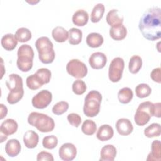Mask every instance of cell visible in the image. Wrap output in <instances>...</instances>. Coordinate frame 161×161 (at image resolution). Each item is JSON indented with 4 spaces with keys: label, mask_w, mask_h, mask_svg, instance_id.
<instances>
[{
    "label": "cell",
    "mask_w": 161,
    "mask_h": 161,
    "mask_svg": "<svg viewBox=\"0 0 161 161\" xmlns=\"http://www.w3.org/2000/svg\"><path fill=\"white\" fill-rule=\"evenodd\" d=\"M35 47L38 52L40 60L45 64L53 62L55 57L53 44L47 36H41L35 42Z\"/></svg>",
    "instance_id": "3957f363"
},
{
    "label": "cell",
    "mask_w": 161,
    "mask_h": 161,
    "mask_svg": "<svg viewBox=\"0 0 161 161\" xmlns=\"http://www.w3.org/2000/svg\"><path fill=\"white\" fill-rule=\"evenodd\" d=\"M104 42V38L103 36L96 32H92L89 34L86 37V43L91 48H97L102 45Z\"/></svg>",
    "instance_id": "cb8c5ba5"
},
{
    "label": "cell",
    "mask_w": 161,
    "mask_h": 161,
    "mask_svg": "<svg viewBox=\"0 0 161 161\" xmlns=\"http://www.w3.org/2000/svg\"><path fill=\"white\" fill-rule=\"evenodd\" d=\"M125 67V62L121 57L114 58L109 65L108 70V77L113 82H119Z\"/></svg>",
    "instance_id": "9c48e42d"
},
{
    "label": "cell",
    "mask_w": 161,
    "mask_h": 161,
    "mask_svg": "<svg viewBox=\"0 0 161 161\" xmlns=\"http://www.w3.org/2000/svg\"><path fill=\"white\" fill-rule=\"evenodd\" d=\"M69 108V104L67 101H61L57 103L52 108V112L56 115H61L65 113Z\"/></svg>",
    "instance_id": "8d00e7d4"
},
{
    "label": "cell",
    "mask_w": 161,
    "mask_h": 161,
    "mask_svg": "<svg viewBox=\"0 0 161 161\" xmlns=\"http://www.w3.org/2000/svg\"><path fill=\"white\" fill-rule=\"evenodd\" d=\"M160 103H153V116L160 118Z\"/></svg>",
    "instance_id": "b9f144b4"
},
{
    "label": "cell",
    "mask_w": 161,
    "mask_h": 161,
    "mask_svg": "<svg viewBox=\"0 0 161 161\" xmlns=\"http://www.w3.org/2000/svg\"><path fill=\"white\" fill-rule=\"evenodd\" d=\"M67 120L69 123L73 126L77 128L80 123H81V117L79 114L75 113H70L67 115Z\"/></svg>",
    "instance_id": "f35d334b"
},
{
    "label": "cell",
    "mask_w": 161,
    "mask_h": 161,
    "mask_svg": "<svg viewBox=\"0 0 161 161\" xmlns=\"http://www.w3.org/2000/svg\"><path fill=\"white\" fill-rule=\"evenodd\" d=\"M106 20L107 23L109 26H113L123 24V16L119 14V11L118 9H113L108 13Z\"/></svg>",
    "instance_id": "7402d4cb"
},
{
    "label": "cell",
    "mask_w": 161,
    "mask_h": 161,
    "mask_svg": "<svg viewBox=\"0 0 161 161\" xmlns=\"http://www.w3.org/2000/svg\"><path fill=\"white\" fill-rule=\"evenodd\" d=\"M38 2H39V1H28V3L31 4H36V3H38Z\"/></svg>",
    "instance_id": "ee69618b"
},
{
    "label": "cell",
    "mask_w": 161,
    "mask_h": 161,
    "mask_svg": "<svg viewBox=\"0 0 161 161\" xmlns=\"http://www.w3.org/2000/svg\"><path fill=\"white\" fill-rule=\"evenodd\" d=\"M117 153L116 147L111 144L106 145L102 147L100 152L101 161H113Z\"/></svg>",
    "instance_id": "9a60e30c"
},
{
    "label": "cell",
    "mask_w": 161,
    "mask_h": 161,
    "mask_svg": "<svg viewBox=\"0 0 161 161\" xmlns=\"http://www.w3.org/2000/svg\"><path fill=\"white\" fill-rule=\"evenodd\" d=\"M69 42L70 44L75 45L79 44L82 38V32L80 29L72 28L69 30Z\"/></svg>",
    "instance_id": "83f0119b"
},
{
    "label": "cell",
    "mask_w": 161,
    "mask_h": 161,
    "mask_svg": "<svg viewBox=\"0 0 161 161\" xmlns=\"http://www.w3.org/2000/svg\"><path fill=\"white\" fill-rule=\"evenodd\" d=\"M1 44L6 50L11 51L17 46L18 40L14 35L12 33H7L3 35L1 38Z\"/></svg>",
    "instance_id": "44dd1931"
},
{
    "label": "cell",
    "mask_w": 161,
    "mask_h": 161,
    "mask_svg": "<svg viewBox=\"0 0 161 161\" xmlns=\"http://www.w3.org/2000/svg\"><path fill=\"white\" fill-rule=\"evenodd\" d=\"M106 55L103 52H94L92 53L89 58V64L94 69L98 70L103 69L106 65Z\"/></svg>",
    "instance_id": "7c38bea8"
},
{
    "label": "cell",
    "mask_w": 161,
    "mask_h": 161,
    "mask_svg": "<svg viewBox=\"0 0 161 161\" xmlns=\"http://www.w3.org/2000/svg\"><path fill=\"white\" fill-rule=\"evenodd\" d=\"M150 77L151 79L157 83H160L161 82V79H160V68L157 67L152 70L150 72Z\"/></svg>",
    "instance_id": "60d3db41"
},
{
    "label": "cell",
    "mask_w": 161,
    "mask_h": 161,
    "mask_svg": "<svg viewBox=\"0 0 161 161\" xmlns=\"http://www.w3.org/2000/svg\"><path fill=\"white\" fill-rule=\"evenodd\" d=\"M39 141V136L37 133L33 130H28L23 135V142L28 148H35Z\"/></svg>",
    "instance_id": "e0dca14e"
},
{
    "label": "cell",
    "mask_w": 161,
    "mask_h": 161,
    "mask_svg": "<svg viewBox=\"0 0 161 161\" xmlns=\"http://www.w3.org/2000/svg\"><path fill=\"white\" fill-rule=\"evenodd\" d=\"M21 144L17 139L9 140L5 145V152L6 154L11 157H14L19 155L21 151Z\"/></svg>",
    "instance_id": "2e32d148"
},
{
    "label": "cell",
    "mask_w": 161,
    "mask_h": 161,
    "mask_svg": "<svg viewBox=\"0 0 161 161\" xmlns=\"http://www.w3.org/2000/svg\"><path fill=\"white\" fill-rule=\"evenodd\" d=\"M52 94L47 89H43L34 96L31 99V103L34 108L44 109L52 102Z\"/></svg>",
    "instance_id": "30bf717a"
},
{
    "label": "cell",
    "mask_w": 161,
    "mask_h": 161,
    "mask_svg": "<svg viewBox=\"0 0 161 161\" xmlns=\"http://www.w3.org/2000/svg\"><path fill=\"white\" fill-rule=\"evenodd\" d=\"M26 83L27 87L31 90L38 89L43 86V84L40 82V80L35 74L29 75L26 78Z\"/></svg>",
    "instance_id": "e575fe53"
},
{
    "label": "cell",
    "mask_w": 161,
    "mask_h": 161,
    "mask_svg": "<svg viewBox=\"0 0 161 161\" xmlns=\"http://www.w3.org/2000/svg\"><path fill=\"white\" fill-rule=\"evenodd\" d=\"M152 92V89L150 86L145 83L139 84L135 87L136 96L139 98H145L150 96Z\"/></svg>",
    "instance_id": "1f68e13d"
},
{
    "label": "cell",
    "mask_w": 161,
    "mask_h": 161,
    "mask_svg": "<svg viewBox=\"0 0 161 161\" xmlns=\"http://www.w3.org/2000/svg\"><path fill=\"white\" fill-rule=\"evenodd\" d=\"M58 144V138L56 136L52 135L45 136L42 140V145L47 149H53Z\"/></svg>",
    "instance_id": "d590c367"
},
{
    "label": "cell",
    "mask_w": 161,
    "mask_h": 161,
    "mask_svg": "<svg viewBox=\"0 0 161 161\" xmlns=\"http://www.w3.org/2000/svg\"><path fill=\"white\" fill-rule=\"evenodd\" d=\"M6 85L9 90L7 96L8 103L10 104L18 103L24 95L22 77L18 74H11L8 76Z\"/></svg>",
    "instance_id": "7a4b0ae2"
},
{
    "label": "cell",
    "mask_w": 161,
    "mask_h": 161,
    "mask_svg": "<svg viewBox=\"0 0 161 161\" xmlns=\"http://www.w3.org/2000/svg\"><path fill=\"white\" fill-rule=\"evenodd\" d=\"M0 119H3L7 115L8 108L3 104H0Z\"/></svg>",
    "instance_id": "7bdbcfd3"
},
{
    "label": "cell",
    "mask_w": 161,
    "mask_h": 161,
    "mask_svg": "<svg viewBox=\"0 0 161 161\" xmlns=\"http://www.w3.org/2000/svg\"><path fill=\"white\" fill-rule=\"evenodd\" d=\"M18 123L13 119L8 118L2 122L0 126L1 134H3L6 136L11 135L15 133L18 130Z\"/></svg>",
    "instance_id": "5bb4252c"
},
{
    "label": "cell",
    "mask_w": 161,
    "mask_h": 161,
    "mask_svg": "<svg viewBox=\"0 0 161 161\" xmlns=\"http://www.w3.org/2000/svg\"><path fill=\"white\" fill-rule=\"evenodd\" d=\"M72 91L75 94L82 95L86 92L87 89V86L86 83L83 80L77 79L73 82L72 85Z\"/></svg>",
    "instance_id": "74e56055"
},
{
    "label": "cell",
    "mask_w": 161,
    "mask_h": 161,
    "mask_svg": "<svg viewBox=\"0 0 161 161\" xmlns=\"http://www.w3.org/2000/svg\"><path fill=\"white\" fill-rule=\"evenodd\" d=\"M35 74L43 85L48 84L50 81L52 73L50 70L47 68H40L38 69Z\"/></svg>",
    "instance_id": "d6a6232c"
},
{
    "label": "cell",
    "mask_w": 161,
    "mask_h": 161,
    "mask_svg": "<svg viewBox=\"0 0 161 161\" xmlns=\"http://www.w3.org/2000/svg\"><path fill=\"white\" fill-rule=\"evenodd\" d=\"M127 35V29L123 25L111 26L109 30V35L114 40L119 41L123 40Z\"/></svg>",
    "instance_id": "ac0fdd59"
},
{
    "label": "cell",
    "mask_w": 161,
    "mask_h": 161,
    "mask_svg": "<svg viewBox=\"0 0 161 161\" xmlns=\"http://www.w3.org/2000/svg\"><path fill=\"white\" fill-rule=\"evenodd\" d=\"M138 28L144 38L154 41L161 37V9L153 6L147 9L140 18Z\"/></svg>",
    "instance_id": "6da1fadb"
},
{
    "label": "cell",
    "mask_w": 161,
    "mask_h": 161,
    "mask_svg": "<svg viewBox=\"0 0 161 161\" xmlns=\"http://www.w3.org/2000/svg\"><path fill=\"white\" fill-rule=\"evenodd\" d=\"M18 42L21 43H25L29 41L32 36L31 31L25 27L18 28L14 35Z\"/></svg>",
    "instance_id": "4dcf8cb0"
},
{
    "label": "cell",
    "mask_w": 161,
    "mask_h": 161,
    "mask_svg": "<svg viewBox=\"0 0 161 161\" xmlns=\"http://www.w3.org/2000/svg\"><path fill=\"white\" fill-rule=\"evenodd\" d=\"M116 128L118 133L123 136L131 134L133 130V126L131 121L127 118H120L116 123Z\"/></svg>",
    "instance_id": "4fadbf2b"
},
{
    "label": "cell",
    "mask_w": 161,
    "mask_h": 161,
    "mask_svg": "<svg viewBox=\"0 0 161 161\" xmlns=\"http://www.w3.org/2000/svg\"><path fill=\"white\" fill-rule=\"evenodd\" d=\"M52 35L55 41L58 43H62L65 42L69 38V32L64 27L57 26L53 29Z\"/></svg>",
    "instance_id": "d4e9b609"
},
{
    "label": "cell",
    "mask_w": 161,
    "mask_h": 161,
    "mask_svg": "<svg viewBox=\"0 0 161 161\" xmlns=\"http://www.w3.org/2000/svg\"><path fill=\"white\" fill-rule=\"evenodd\" d=\"M161 133V126L159 123H153L148 126L144 130V135L147 138L159 136Z\"/></svg>",
    "instance_id": "f546056e"
},
{
    "label": "cell",
    "mask_w": 161,
    "mask_h": 161,
    "mask_svg": "<svg viewBox=\"0 0 161 161\" xmlns=\"http://www.w3.org/2000/svg\"><path fill=\"white\" fill-rule=\"evenodd\" d=\"M142 67V59L138 55H133L128 64V69L131 74H136Z\"/></svg>",
    "instance_id": "f1b7e54d"
},
{
    "label": "cell",
    "mask_w": 161,
    "mask_h": 161,
    "mask_svg": "<svg viewBox=\"0 0 161 161\" xmlns=\"http://www.w3.org/2000/svg\"><path fill=\"white\" fill-rule=\"evenodd\" d=\"M133 92L132 90L127 87L121 89L118 92V98L122 104H128L133 99Z\"/></svg>",
    "instance_id": "4316f807"
},
{
    "label": "cell",
    "mask_w": 161,
    "mask_h": 161,
    "mask_svg": "<svg viewBox=\"0 0 161 161\" xmlns=\"http://www.w3.org/2000/svg\"><path fill=\"white\" fill-rule=\"evenodd\" d=\"M101 101L102 95L99 91L96 90L89 91L84 99V114L86 116L91 118L97 116L100 111Z\"/></svg>",
    "instance_id": "5b68a950"
},
{
    "label": "cell",
    "mask_w": 161,
    "mask_h": 161,
    "mask_svg": "<svg viewBox=\"0 0 161 161\" xmlns=\"http://www.w3.org/2000/svg\"><path fill=\"white\" fill-rule=\"evenodd\" d=\"M36 160L38 161L42 160H48V161H53L54 158L52 153L46 152V151H41L40 152L36 157Z\"/></svg>",
    "instance_id": "ab89813d"
},
{
    "label": "cell",
    "mask_w": 161,
    "mask_h": 161,
    "mask_svg": "<svg viewBox=\"0 0 161 161\" xmlns=\"http://www.w3.org/2000/svg\"><path fill=\"white\" fill-rule=\"evenodd\" d=\"M104 11L105 8L103 3H98L96 4L91 13V21L92 23L99 22L103 18Z\"/></svg>",
    "instance_id": "484cf974"
},
{
    "label": "cell",
    "mask_w": 161,
    "mask_h": 161,
    "mask_svg": "<svg viewBox=\"0 0 161 161\" xmlns=\"http://www.w3.org/2000/svg\"><path fill=\"white\" fill-rule=\"evenodd\" d=\"M97 130L96 123L91 119L85 120L81 126L82 133L86 135H92Z\"/></svg>",
    "instance_id": "836d02e7"
},
{
    "label": "cell",
    "mask_w": 161,
    "mask_h": 161,
    "mask_svg": "<svg viewBox=\"0 0 161 161\" xmlns=\"http://www.w3.org/2000/svg\"><path fill=\"white\" fill-rule=\"evenodd\" d=\"M58 154L62 160L71 161L74 160L77 155V148L73 143H65L60 146Z\"/></svg>",
    "instance_id": "8fae6325"
},
{
    "label": "cell",
    "mask_w": 161,
    "mask_h": 161,
    "mask_svg": "<svg viewBox=\"0 0 161 161\" xmlns=\"http://www.w3.org/2000/svg\"><path fill=\"white\" fill-rule=\"evenodd\" d=\"M114 135V131L113 128L109 125H101L96 133V137L98 140L104 142L110 140Z\"/></svg>",
    "instance_id": "d6986e66"
},
{
    "label": "cell",
    "mask_w": 161,
    "mask_h": 161,
    "mask_svg": "<svg viewBox=\"0 0 161 161\" xmlns=\"http://www.w3.org/2000/svg\"><path fill=\"white\" fill-rule=\"evenodd\" d=\"M18 58L16 65L19 70L26 72L30 70L33 67L34 52L32 47L28 44L21 45L17 52Z\"/></svg>",
    "instance_id": "8992f818"
},
{
    "label": "cell",
    "mask_w": 161,
    "mask_h": 161,
    "mask_svg": "<svg viewBox=\"0 0 161 161\" xmlns=\"http://www.w3.org/2000/svg\"><path fill=\"white\" fill-rule=\"evenodd\" d=\"M72 20L75 25L83 26L88 22L89 14L84 9H78L72 15Z\"/></svg>",
    "instance_id": "ffe728a7"
},
{
    "label": "cell",
    "mask_w": 161,
    "mask_h": 161,
    "mask_svg": "<svg viewBox=\"0 0 161 161\" xmlns=\"http://www.w3.org/2000/svg\"><path fill=\"white\" fill-rule=\"evenodd\" d=\"M67 73L76 79H82L87 74L86 65L79 59H72L68 62L66 65Z\"/></svg>",
    "instance_id": "ba28073f"
},
{
    "label": "cell",
    "mask_w": 161,
    "mask_h": 161,
    "mask_svg": "<svg viewBox=\"0 0 161 161\" xmlns=\"http://www.w3.org/2000/svg\"><path fill=\"white\" fill-rule=\"evenodd\" d=\"M153 114V103L150 101L141 103L135 112L134 121L138 126H143L148 123Z\"/></svg>",
    "instance_id": "52a82bcc"
},
{
    "label": "cell",
    "mask_w": 161,
    "mask_h": 161,
    "mask_svg": "<svg viewBox=\"0 0 161 161\" xmlns=\"http://www.w3.org/2000/svg\"><path fill=\"white\" fill-rule=\"evenodd\" d=\"M28 123L42 133L50 132L55 128V122L52 118L38 112H31L28 115Z\"/></svg>",
    "instance_id": "277c9868"
},
{
    "label": "cell",
    "mask_w": 161,
    "mask_h": 161,
    "mask_svg": "<svg viewBox=\"0 0 161 161\" xmlns=\"http://www.w3.org/2000/svg\"><path fill=\"white\" fill-rule=\"evenodd\" d=\"M147 160H161L160 141L159 140H155L152 142L151 145V152L148 155Z\"/></svg>",
    "instance_id": "603a6c76"
}]
</instances>
